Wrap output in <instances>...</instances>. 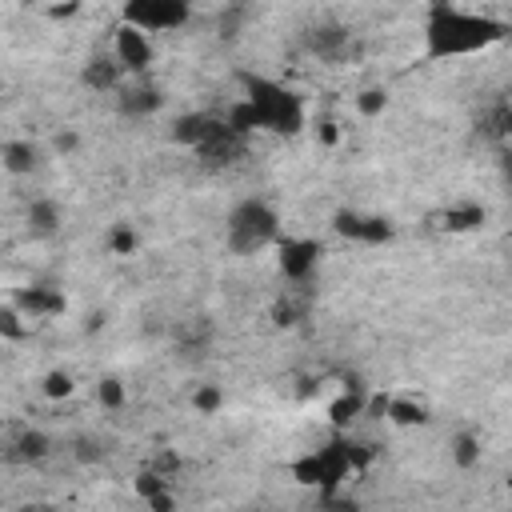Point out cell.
<instances>
[{
    "label": "cell",
    "instance_id": "cell-1",
    "mask_svg": "<svg viewBox=\"0 0 512 512\" xmlns=\"http://www.w3.org/2000/svg\"><path fill=\"white\" fill-rule=\"evenodd\" d=\"M504 32H508L504 20H492L484 12L440 0L424 24V48L432 60H460V56H476V52L500 44Z\"/></svg>",
    "mask_w": 512,
    "mask_h": 512
},
{
    "label": "cell",
    "instance_id": "cell-2",
    "mask_svg": "<svg viewBox=\"0 0 512 512\" xmlns=\"http://www.w3.org/2000/svg\"><path fill=\"white\" fill-rule=\"evenodd\" d=\"M232 128H240L244 136L252 132H280L292 136L304 128V104L292 88H284L272 76H244V96L224 112Z\"/></svg>",
    "mask_w": 512,
    "mask_h": 512
},
{
    "label": "cell",
    "instance_id": "cell-3",
    "mask_svg": "<svg viewBox=\"0 0 512 512\" xmlns=\"http://www.w3.org/2000/svg\"><path fill=\"white\" fill-rule=\"evenodd\" d=\"M280 236H284L280 212L268 200H260V196L236 200L228 208V216H224V248L232 256H256V252L272 248Z\"/></svg>",
    "mask_w": 512,
    "mask_h": 512
},
{
    "label": "cell",
    "instance_id": "cell-4",
    "mask_svg": "<svg viewBox=\"0 0 512 512\" xmlns=\"http://www.w3.org/2000/svg\"><path fill=\"white\" fill-rule=\"evenodd\" d=\"M360 468V452L348 436H336L324 448H312L308 456H300L292 464V476L300 484H316V488H336L340 480H348V472Z\"/></svg>",
    "mask_w": 512,
    "mask_h": 512
},
{
    "label": "cell",
    "instance_id": "cell-5",
    "mask_svg": "<svg viewBox=\"0 0 512 512\" xmlns=\"http://www.w3.org/2000/svg\"><path fill=\"white\" fill-rule=\"evenodd\" d=\"M192 20V0H124L120 24H132L148 36H168L188 28Z\"/></svg>",
    "mask_w": 512,
    "mask_h": 512
},
{
    "label": "cell",
    "instance_id": "cell-6",
    "mask_svg": "<svg viewBox=\"0 0 512 512\" xmlns=\"http://www.w3.org/2000/svg\"><path fill=\"white\" fill-rule=\"evenodd\" d=\"M272 248H276V264L288 288H308L316 280L320 260H324V244L316 236H280Z\"/></svg>",
    "mask_w": 512,
    "mask_h": 512
},
{
    "label": "cell",
    "instance_id": "cell-7",
    "mask_svg": "<svg viewBox=\"0 0 512 512\" xmlns=\"http://www.w3.org/2000/svg\"><path fill=\"white\" fill-rule=\"evenodd\" d=\"M112 60L124 68V76H148L152 60H156V44H152L148 32H140L132 24H120L112 32Z\"/></svg>",
    "mask_w": 512,
    "mask_h": 512
},
{
    "label": "cell",
    "instance_id": "cell-8",
    "mask_svg": "<svg viewBox=\"0 0 512 512\" xmlns=\"http://www.w3.org/2000/svg\"><path fill=\"white\" fill-rule=\"evenodd\" d=\"M112 96H116V112L128 116V120H148V116H156L160 104H164V92H160L148 76H128Z\"/></svg>",
    "mask_w": 512,
    "mask_h": 512
},
{
    "label": "cell",
    "instance_id": "cell-9",
    "mask_svg": "<svg viewBox=\"0 0 512 512\" xmlns=\"http://www.w3.org/2000/svg\"><path fill=\"white\" fill-rule=\"evenodd\" d=\"M304 48L324 64H340V60L352 56V32L336 20H324V24H312L304 32Z\"/></svg>",
    "mask_w": 512,
    "mask_h": 512
},
{
    "label": "cell",
    "instance_id": "cell-10",
    "mask_svg": "<svg viewBox=\"0 0 512 512\" xmlns=\"http://www.w3.org/2000/svg\"><path fill=\"white\" fill-rule=\"evenodd\" d=\"M12 304H16V308H20L28 320H52V316H60V312L68 308L64 292H60V288H52V284H32V288H20Z\"/></svg>",
    "mask_w": 512,
    "mask_h": 512
},
{
    "label": "cell",
    "instance_id": "cell-11",
    "mask_svg": "<svg viewBox=\"0 0 512 512\" xmlns=\"http://www.w3.org/2000/svg\"><path fill=\"white\" fill-rule=\"evenodd\" d=\"M48 452H52V440L40 428H16L4 444V460L12 464H40Z\"/></svg>",
    "mask_w": 512,
    "mask_h": 512
},
{
    "label": "cell",
    "instance_id": "cell-12",
    "mask_svg": "<svg viewBox=\"0 0 512 512\" xmlns=\"http://www.w3.org/2000/svg\"><path fill=\"white\" fill-rule=\"evenodd\" d=\"M24 224H28V232L40 236V240L56 236L60 224H64V208H60V200H52V196H32L28 208H24Z\"/></svg>",
    "mask_w": 512,
    "mask_h": 512
},
{
    "label": "cell",
    "instance_id": "cell-13",
    "mask_svg": "<svg viewBox=\"0 0 512 512\" xmlns=\"http://www.w3.org/2000/svg\"><path fill=\"white\" fill-rule=\"evenodd\" d=\"M124 80H128V76H124V68L112 60V52H108V56H92V60L80 68V84H84L88 92H108V96H112Z\"/></svg>",
    "mask_w": 512,
    "mask_h": 512
},
{
    "label": "cell",
    "instance_id": "cell-14",
    "mask_svg": "<svg viewBox=\"0 0 512 512\" xmlns=\"http://www.w3.org/2000/svg\"><path fill=\"white\" fill-rule=\"evenodd\" d=\"M336 232H340V236H352V240H360V244H380V240L392 236L388 220H380V216H360V212H336Z\"/></svg>",
    "mask_w": 512,
    "mask_h": 512
},
{
    "label": "cell",
    "instance_id": "cell-15",
    "mask_svg": "<svg viewBox=\"0 0 512 512\" xmlns=\"http://www.w3.org/2000/svg\"><path fill=\"white\" fill-rule=\"evenodd\" d=\"M0 168L8 176H32L40 168V148L32 140H4L0 148Z\"/></svg>",
    "mask_w": 512,
    "mask_h": 512
},
{
    "label": "cell",
    "instance_id": "cell-16",
    "mask_svg": "<svg viewBox=\"0 0 512 512\" xmlns=\"http://www.w3.org/2000/svg\"><path fill=\"white\" fill-rule=\"evenodd\" d=\"M384 420L400 424V428H412V424H428V408L416 404V400H404V396H384Z\"/></svg>",
    "mask_w": 512,
    "mask_h": 512
},
{
    "label": "cell",
    "instance_id": "cell-17",
    "mask_svg": "<svg viewBox=\"0 0 512 512\" xmlns=\"http://www.w3.org/2000/svg\"><path fill=\"white\" fill-rule=\"evenodd\" d=\"M364 408H368V396L348 388L340 400H332V404H328V416H332V424H336V428H348L356 416H364Z\"/></svg>",
    "mask_w": 512,
    "mask_h": 512
},
{
    "label": "cell",
    "instance_id": "cell-18",
    "mask_svg": "<svg viewBox=\"0 0 512 512\" xmlns=\"http://www.w3.org/2000/svg\"><path fill=\"white\" fill-rule=\"evenodd\" d=\"M448 452H452L456 468H476L480 464V436L476 432H456Z\"/></svg>",
    "mask_w": 512,
    "mask_h": 512
},
{
    "label": "cell",
    "instance_id": "cell-19",
    "mask_svg": "<svg viewBox=\"0 0 512 512\" xmlns=\"http://www.w3.org/2000/svg\"><path fill=\"white\" fill-rule=\"evenodd\" d=\"M484 224V208L480 204H456L444 212V228L452 232H468V228H480Z\"/></svg>",
    "mask_w": 512,
    "mask_h": 512
},
{
    "label": "cell",
    "instance_id": "cell-20",
    "mask_svg": "<svg viewBox=\"0 0 512 512\" xmlns=\"http://www.w3.org/2000/svg\"><path fill=\"white\" fill-rule=\"evenodd\" d=\"M96 400H100V408L116 412V408H124V404H128V388H124L116 376H104V380L96 384Z\"/></svg>",
    "mask_w": 512,
    "mask_h": 512
},
{
    "label": "cell",
    "instance_id": "cell-21",
    "mask_svg": "<svg viewBox=\"0 0 512 512\" xmlns=\"http://www.w3.org/2000/svg\"><path fill=\"white\" fill-rule=\"evenodd\" d=\"M192 408H196L200 416L220 412V408H224V388H216V384H196V388H192Z\"/></svg>",
    "mask_w": 512,
    "mask_h": 512
},
{
    "label": "cell",
    "instance_id": "cell-22",
    "mask_svg": "<svg viewBox=\"0 0 512 512\" xmlns=\"http://www.w3.org/2000/svg\"><path fill=\"white\" fill-rule=\"evenodd\" d=\"M0 336H8V340H24L28 336V316L16 304L0 308Z\"/></svg>",
    "mask_w": 512,
    "mask_h": 512
},
{
    "label": "cell",
    "instance_id": "cell-23",
    "mask_svg": "<svg viewBox=\"0 0 512 512\" xmlns=\"http://www.w3.org/2000/svg\"><path fill=\"white\" fill-rule=\"evenodd\" d=\"M108 248H112L116 256H128V252L136 248V232H132L128 224H116V228L108 232Z\"/></svg>",
    "mask_w": 512,
    "mask_h": 512
},
{
    "label": "cell",
    "instance_id": "cell-24",
    "mask_svg": "<svg viewBox=\"0 0 512 512\" xmlns=\"http://www.w3.org/2000/svg\"><path fill=\"white\" fill-rule=\"evenodd\" d=\"M44 396H48V400L72 396V376H68V372H60V368H56V372H48V376H44Z\"/></svg>",
    "mask_w": 512,
    "mask_h": 512
},
{
    "label": "cell",
    "instance_id": "cell-25",
    "mask_svg": "<svg viewBox=\"0 0 512 512\" xmlns=\"http://www.w3.org/2000/svg\"><path fill=\"white\" fill-rule=\"evenodd\" d=\"M384 104H388L384 88H364V92L356 96V108H360L364 116H376V112H384Z\"/></svg>",
    "mask_w": 512,
    "mask_h": 512
},
{
    "label": "cell",
    "instance_id": "cell-26",
    "mask_svg": "<svg viewBox=\"0 0 512 512\" xmlns=\"http://www.w3.org/2000/svg\"><path fill=\"white\" fill-rule=\"evenodd\" d=\"M100 456H104V444H100L96 436H80V440H76V460L88 464V460H100Z\"/></svg>",
    "mask_w": 512,
    "mask_h": 512
},
{
    "label": "cell",
    "instance_id": "cell-27",
    "mask_svg": "<svg viewBox=\"0 0 512 512\" xmlns=\"http://www.w3.org/2000/svg\"><path fill=\"white\" fill-rule=\"evenodd\" d=\"M56 148H60V152H72V148H76V136H72V132L56 136Z\"/></svg>",
    "mask_w": 512,
    "mask_h": 512
},
{
    "label": "cell",
    "instance_id": "cell-28",
    "mask_svg": "<svg viewBox=\"0 0 512 512\" xmlns=\"http://www.w3.org/2000/svg\"><path fill=\"white\" fill-rule=\"evenodd\" d=\"M0 88H4V80H0Z\"/></svg>",
    "mask_w": 512,
    "mask_h": 512
}]
</instances>
